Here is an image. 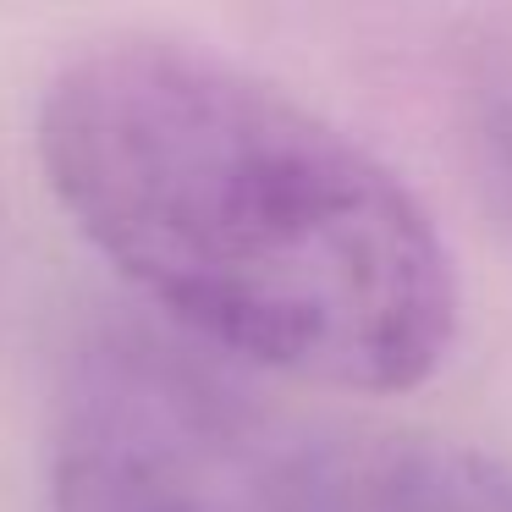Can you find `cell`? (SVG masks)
<instances>
[{
  "mask_svg": "<svg viewBox=\"0 0 512 512\" xmlns=\"http://www.w3.org/2000/svg\"><path fill=\"white\" fill-rule=\"evenodd\" d=\"M160 386L105 380L61 441L56 512H276Z\"/></svg>",
  "mask_w": 512,
  "mask_h": 512,
  "instance_id": "2",
  "label": "cell"
},
{
  "mask_svg": "<svg viewBox=\"0 0 512 512\" xmlns=\"http://www.w3.org/2000/svg\"><path fill=\"white\" fill-rule=\"evenodd\" d=\"M39 171L160 314L270 375L413 391L457 336L419 193L270 78L177 39H111L50 78Z\"/></svg>",
  "mask_w": 512,
  "mask_h": 512,
  "instance_id": "1",
  "label": "cell"
},
{
  "mask_svg": "<svg viewBox=\"0 0 512 512\" xmlns=\"http://www.w3.org/2000/svg\"><path fill=\"white\" fill-rule=\"evenodd\" d=\"M303 512H512V474L463 446L397 435L325 457Z\"/></svg>",
  "mask_w": 512,
  "mask_h": 512,
  "instance_id": "3",
  "label": "cell"
},
{
  "mask_svg": "<svg viewBox=\"0 0 512 512\" xmlns=\"http://www.w3.org/2000/svg\"><path fill=\"white\" fill-rule=\"evenodd\" d=\"M468 144L496 210L512 221V28L474 50L468 67Z\"/></svg>",
  "mask_w": 512,
  "mask_h": 512,
  "instance_id": "4",
  "label": "cell"
}]
</instances>
